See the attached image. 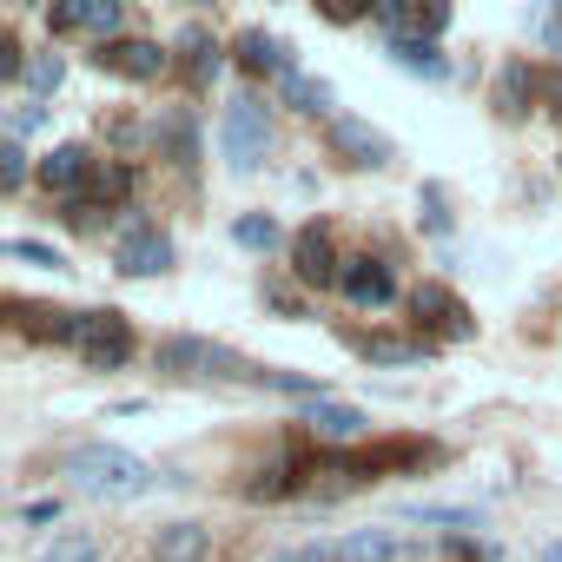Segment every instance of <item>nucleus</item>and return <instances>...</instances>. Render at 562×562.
<instances>
[{
	"label": "nucleus",
	"mask_w": 562,
	"mask_h": 562,
	"mask_svg": "<svg viewBox=\"0 0 562 562\" xmlns=\"http://www.w3.org/2000/svg\"><path fill=\"white\" fill-rule=\"evenodd\" d=\"M60 470L74 476V490H87V496H113V503L153 490V463H139V457L120 450V443H80V450H67Z\"/></svg>",
	"instance_id": "obj_1"
},
{
	"label": "nucleus",
	"mask_w": 562,
	"mask_h": 562,
	"mask_svg": "<svg viewBox=\"0 0 562 562\" xmlns=\"http://www.w3.org/2000/svg\"><path fill=\"white\" fill-rule=\"evenodd\" d=\"M218 146H225L232 172H258V159L271 153V120H265V106H258L251 93H238V100L225 106V120H218Z\"/></svg>",
	"instance_id": "obj_2"
},
{
	"label": "nucleus",
	"mask_w": 562,
	"mask_h": 562,
	"mask_svg": "<svg viewBox=\"0 0 562 562\" xmlns=\"http://www.w3.org/2000/svg\"><path fill=\"white\" fill-rule=\"evenodd\" d=\"M67 345L80 351V364H93V371H120V364L133 358V325H126V312H80Z\"/></svg>",
	"instance_id": "obj_3"
},
{
	"label": "nucleus",
	"mask_w": 562,
	"mask_h": 562,
	"mask_svg": "<svg viewBox=\"0 0 562 562\" xmlns=\"http://www.w3.org/2000/svg\"><path fill=\"white\" fill-rule=\"evenodd\" d=\"M159 371L166 378H258V364H245L238 351H225L212 338H166L159 345Z\"/></svg>",
	"instance_id": "obj_4"
},
{
	"label": "nucleus",
	"mask_w": 562,
	"mask_h": 562,
	"mask_svg": "<svg viewBox=\"0 0 562 562\" xmlns=\"http://www.w3.org/2000/svg\"><path fill=\"white\" fill-rule=\"evenodd\" d=\"M411 312H417V325H424L430 338H443V345L476 338V318H470V305H463L450 285H417V292H411Z\"/></svg>",
	"instance_id": "obj_5"
},
{
	"label": "nucleus",
	"mask_w": 562,
	"mask_h": 562,
	"mask_svg": "<svg viewBox=\"0 0 562 562\" xmlns=\"http://www.w3.org/2000/svg\"><path fill=\"white\" fill-rule=\"evenodd\" d=\"M338 292L358 305V312H384L397 299V278L384 258H345V278H338Z\"/></svg>",
	"instance_id": "obj_6"
},
{
	"label": "nucleus",
	"mask_w": 562,
	"mask_h": 562,
	"mask_svg": "<svg viewBox=\"0 0 562 562\" xmlns=\"http://www.w3.org/2000/svg\"><path fill=\"white\" fill-rule=\"evenodd\" d=\"M93 67L100 74H120V80H159L166 74V54H159V41H100V54H93Z\"/></svg>",
	"instance_id": "obj_7"
},
{
	"label": "nucleus",
	"mask_w": 562,
	"mask_h": 562,
	"mask_svg": "<svg viewBox=\"0 0 562 562\" xmlns=\"http://www.w3.org/2000/svg\"><path fill=\"white\" fill-rule=\"evenodd\" d=\"M331 153L345 166H391V139L371 120H351V113H331Z\"/></svg>",
	"instance_id": "obj_8"
},
{
	"label": "nucleus",
	"mask_w": 562,
	"mask_h": 562,
	"mask_svg": "<svg viewBox=\"0 0 562 562\" xmlns=\"http://www.w3.org/2000/svg\"><path fill=\"white\" fill-rule=\"evenodd\" d=\"M113 265H120L126 278H159V271L172 265V238H166L159 225H133V232L113 245Z\"/></svg>",
	"instance_id": "obj_9"
},
{
	"label": "nucleus",
	"mask_w": 562,
	"mask_h": 562,
	"mask_svg": "<svg viewBox=\"0 0 562 562\" xmlns=\"http://www.w3.org/2000/svg\"><path fill=\"white\" fill-rule=\"evenodd\" d=\"M292 271L305 278V285H338V278H345V258L331 251V232L325 225H305L292 238Z\"/></svg>",
	"instance_id": "obj_10"
},
{
	"label": "nucleus",
	"mask_w": 562,
	"mask_h": 562,
	"mask_svg": "<svg viewBox=\"0 0 562 562\" xmlns=\"http://www.w3.org/2000/svg\"><path fill=\"white\" fill-rule=\"evenodd\" d=\"M232 60H238L245 74H271V80H278V74L292 67V47L278 41V34H265V27H245V34L232 41Z\"/></svg>",
	"instance_id": "obj_11"
},
{
	"label": "nucleus",
	"mask_w": 562,
	"mask_h": 562,
	"mask_svg": "<svg viewBox=\"0 0 562 562\" xmlns=\"http://www.w3.org/2000/svg\"><path fill=\"white\" fill-rule=\"evenodd\" d=\"M41 179H47V192L80 199V186H93V159H87V146H54V153L41 159Z\"/></svg>",
	"instance_id": "obj_12"
},
{
	"label": "nucleus",
	"mask_w": 562,
	"mask_h": 562,
	"mask_svg": "<svg viewBox=\"0 0 562 562\" xmlns=\"http://www.w3.org/2000/svg\"><path fill=\"white\" fill-rule=\"evenodd\" d=\"M312 437L318 443H351V437H364L371 424H364V411H351V404H331V397H312Z\"/></svg>",
	"instance_id": "obj_13"
},
{
	"label": "nucleus",
	"mask_w": 562,
	"mask_h": 562,
	"mask_svg": "<svg viewBox=\"0 0 562 562\" xmlns=\"http://www.w3.org/2000/svg\"><path fill=\"white\" fill-rule=\"evenodd\" d=\"M179 54H186V80H192V87H212L218 67H225V47H218L205 27H186V34H179Z\"/></svg>",
	"instance_id": "obj_14"
},
{
	"label": "nucleus",
	"mask_w": 562,
	"mask_h": 562,
	"mask_svg": "<svg viewBox=\"0 0 562 562\" xmlns=\"http://www.w3.org/2000/svg\"><path fill=\"white\" fill-rule=\"evenodd\" d=\"M153 562H212V536L199 522H172V529H159Z\"/></svg>",
	"instance_id": "obj_15"
},
{
	"label": "nucleus",
	"mask_w": 562,
	"mask_h": 562,
	"mask_svg": "<svg viewBox=\"0 0 562 562\" xmlns=\"http://www.w3.org/2000/svg\"><path fill=\"white\" fill-rule=\"evenodd\" d=\"M391 47V60L404 67V74H424V80H450V60L430 47V41H417V34H397V41H384Z\"/></svg>",
	"instance_id": "obj_16"
},
{
	"label": "nucleus",
	"mask_w": 562,
	"mask_h": 562,
	"mask_svg": "<svg viewBox=\"0 0 562 562\" xmlns=\"http://www.w3.org/2000/svg\"><path fill=\"white\" fill-rule=\"evenodd\" d=\"M278 100L299 106V113H331V87H325V80H312V74H299V67L278 74Z\"/></svg>",
	"instance_id": "obj_17"
},
{
	"label": "nucleus",
	"mask_w": 562,
	"mask_h": 562,
	"mask_svg": "<svg viewBox=\"0 0 562 562\" xmlns=\"http://www.w3.org/2000/svg\"><path fill=\"white\" fill-rule=\"evenodd\" d=\"M397 555V536L391 529H358L345 542H331V562H391Z\"/></svg>",
	"instance_id": "obj_18"
},
{
	"label": "nucleus",
	"mask_w": 562,
	"mask_h": 562,
	"mask_svg": "<svg viewBox=\"0 0 562 562\" xmlns=\"http://www.w3.org/2000/svg\"><path fill=\"white\" fill-rule=\"evenodd\" d=\"M358 351H364L371 364H424V358H430L424 338H364Z\"/></svg>",
	"instance_id": "obj_19"
},
{
	"label": "nucleus",
	"mask_w": 562,
	"mask_h": 562,
	"mask_svg": "<svg viewBox=\"0 0 562 562\" xmlns=\"http://www.w3.org/2000/svg\"><path fill=\"white\" fill-rule=\"evenodd\" d=\"M159 133H166V146H172V159H179V166H192V159H199V133H192V113H186V106H172V113L159 120Z\"/></svg>",
	"instance_id": "obj_20"
},
{
	"label": "nucleus",
	"mask_w": 562,
	"mask_h": 562,
	"mask_svg": "<svg viewBox=\"0 0 562 562\" xmlns=\"http://www.w3.org/2000/svg\"><path fill=\"white\" fill-rule=\"evenodd\" d=\"M41 562H100V542H93L87 529H67V536H54V542L41 549Z\"/></svg>",
	"instance_id": "obj_21"
},
{
	"label": "nucleus",
	"mask_w": 562,
	"mask_h": 562,
	"mask_svg": "<svg viewBox=\"0 0 562 562\" xmlns=\"http://www.w3.org/2000/svg\"><path fill=\"white\" fill-rule=\"evenodd\" d=\"M232 238H238L245 251H271V245H278V218H271V212H245V218L232 225Z\"/></svg>",
	"instance_id": "obj_22"
},
{
	"label": "nucleus",
	"mask_w": 562,
	"mask_h": 562,
	"mask_svg": "<svg viewBox=\"0 0 562 562\" xmlns=\"http://www.w3.org/2000/svg\"><path fill=\"white\" fill-rule=\"evenodd\" d=\"M0 251H8V258H21V265H34V271H67V258H60L54 245H41V238H8Z\"/></svg>",
	"instance_id": "obj_23"
},
{
	"label": "nucleus",
	"mask_w": 562,
	"mask_h": 562,
	"mask_svg": "<svg viewBox=\"0 0 562 562\" xmlns=\"http://www.w3.org/2000/svg\"><path fill=\"white\" fill-rule=\"evenodd\" d=\"M34 93H60V80H67V60L60 54H27V74H21Z\"/></svg>",
	"instance_id": "obj_24"
},
{
	"label": "nucleus",
	"mask_w": 562,
	"mask_h": 562,
	"mask_svg": "<svg viewBox=\"0 0 562 562\" xmlns=\"http://www.w3.org/2000/svg\"><path fill=\"white\" fill-rule=\"evenodd\" d=\"M450 27V0H411V34L417 41H437Z\"/></svg>",
	"instance_id": "obj_25"
},
{
	"label": "nucleus",
	"mask_w": 562,
	"mask_h": 562,
	"mask_svg": "<svg viewBox=\"0 0 562 562\" xmlns=\"http://www.w3.org/2000/svg\"><path fill=\"white\" fill-rule=\"evenodd\" d=\"M27 186V153H21V139H8L0 146V192H21Z\"/></svg>",
	"instance_id": "obj_26"
},
{
	"label": "nucleus",
	"mask_w": 562,
	"mask_h": 562,
	"mask_svg": "<svg viewBox=\"0 0 562 562\" xmlns=\"http://www.w3.org/2000/svg\"><path fill=\"white\" fill-rule=\"evenodd\" d=\"M126 192H133L126 166H93V199H126Z\"/></svg>",
	"instance_id": "obj_27"
},
{
	"label": "nucleus",
	"mask_w": 562,
	"mask_h": 562,
	"mask_svg": "<svg viewBox=\"0 0 562 562\" xmlns=\"http://www.w3.org/2000/svg\"><path fill=\"white\" fill-rule=\"evenodd\" d=\"M47 21H54V34H74V27H87V0H54V8H47Z\"/></svg>",
	"instance_id": "obj_28"
},
{
	"label": "nucleus",
	"mask_w": 562,
	"mask_h": 562,
	"mask_svg": "<svg viewBox=\"0 0 562 562\" xmlns=\"http://www.w3.org/2000/svg\"><path fill=\"white\" fill-rule=\"evenodd\" d=\"M424 218H430V232H450V199H443V186H424Z\"/></svg>",
	"instance_id": "obj_29"
},
{
	"label": "nucleus",
	"mask_w": 562,
	"mask_h": 562,
	"mask_svg": "<svg viewBox=\"0 0 562 562\" xmlns=\"http://www.w3.org/2000/svg\"><path fill=\"white\" fill-rule=\"evenodd\" d=\"M411 516H417V522H443V529H476V516H470V509H437V503L424 509V503H417Z\"/></svg>",
	"instance_id": "obj_30"
},
{
	"label": "nucleus",
	"mask_w": 562,
	"mask_h": 562,
	"mask_svg": "<svg viewBox=\"0 0 562 562\" xmlns=\"http://www.w3.org/2000/svg\"><path fill=\"white\" fill-rule=\"evenodd\" d=\"M285 490H299V483H292V463H271V470L251 483V496H285Z\"/></svg>",
	"instance_id": "obj_31"
},
{
	"label": "nucleus",
	"mask_w": 562,
	"mask_h": 562,
	"mask_svg": "<svg viewBox=\"0 0 562 562\" xmlns=\"http://www.w3.org/2000/svg\"><path fill=\"white\" fill-rule=\"evenodd\" d=\"M87 27L113 41V27H120V0H87Z\"/></svg>",
	"instance_id": "obj_32"
},
{
	"label": "nucleus",
	"mask_w": 562,
	"mask_h": 562,
	"mask_svg": "<svg viewBox=\"0 0 562 562\" xmlns=\"http://www.w3.org/2000/svg\"><path fill=\"white\" fill-rule=\"evenodd\" d=\"M27 74V54H21V41L14 34H0V80H21Z\"/></svg>",
	"instance_id": "obj_33"
},
{
	"label": "nucleus",
	"mask_w": 562,
	"mask_h": 562,
	"mask_svg": "<svg viewBox=\"0 0 562 562\" xmlns=\"http://www.w3.org/2000/svg\"><path fill=\"white\" fill-rule=\"evenodd\" d=\"M325 21H358V14H378V0H318Z\"/></svg>",
	"instance_id": "obj_34"
},
{
	"label": "nucleus",
	"mask_w": 562,
	"mask_h": 562,
	"mask_svg": "<svg viewBox=\"0 0 562 562\" xmlns=\"http://www.w3.org/2000/svg\"><path fill=\"white\" fill-rule=\"evenodd\" d=\"M41 120H47V113H41V106H34V100H21V106H14V113H8V126H14V139H21V133H34V126H41Z\"/></svg>",
	"instance_id": "obj_35"
},
{
	"label": "nucleus",
	"mask_w": 562,
	"mask_h": 562,
	"mask_svg": "<svg viewBox=\"0 0 562 562\" xmlns=\"http://www.w3.org/2000/svg\"><path fill=\"white\" fill-rule=\"evenodd\" d=\"M21 516H27V522H60V503H27Z\"/></svg>",
	"instance_id": "obj_36"
},
{
	"label": "nucleus",
	"mask_w": 562,
	"mask_h": 562,
	"mask_svg": "<svg viewBox=\"0 0 562 562\" xmlns=\"http://www.w3.org/2000/svg\"><path fill=\"white\" fill-rule=\"evenodd\" d=\"M542 562H562V542H549V549H542Z\"/></svg>",
	"instance_id": "obj_37"
},
{
	"label": "nucleus",
	"mask_w": 562,
	"mask_h": 562,
	"mask_svg": "<svg viewBox=\"0 0 562 562\" xmlns=\"http://www.w3.org/2000/svg\"><path fill=\"white\" fill-rule=\"evenodd\" d=\"M14 8H27V0H14Z\"/></svg>",
	"instance_id": "obj_38"
}]
</instances>
